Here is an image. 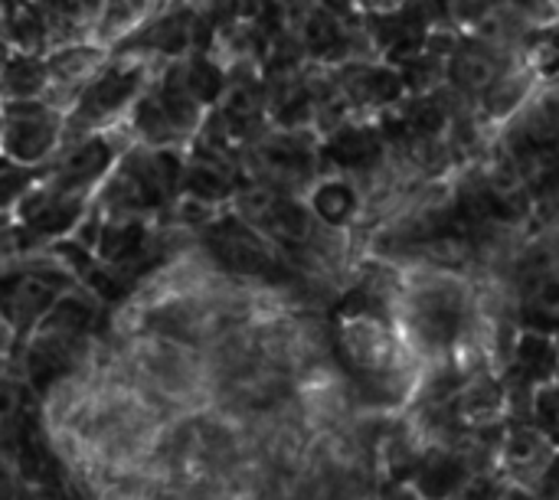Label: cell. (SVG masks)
<instances>
[{
    "instance_id": "9c48e42d",
    "label": "cell",
    "mask_w": 559,
    "mask_h": 500,
    "mask_svg": "<svg viewBox=\"0 0 559 500\" xmlns=\"http://www.w3.org/2000/svg\"><path fill=\"white\" fill-rule=\"evenodd\" d=\"M514 291L524 331L559 337V252L537 233L518 255Z\"/></svg>"
},
{
    "instance_id": "44dd1931",
    "label": "cell",
    "mask_w": 559,
    "mask_h": 500,
    "mask_svg": "<svg viewBox=\"0 0 559 500\" xmlns=\"http://www.w3.org/2000/svg\"><path fill=\"white\" fill-rule=\"evenodd\" d=\"M501 500H537V495H531V491H521V488H508V495Z\"/></svg>"
},
{
    "instance_id": "ac0fdd59",
    "label": "cell",
    "mask_w": 559,
    "mask_h": 500,
    "mask_svg": "<svg viewBox=\"0 0 559 500\" xmlns=\"http://www.w3.org/2000/svg\"><path fill=\"white\" fill-rule=\"evenodd\" d=\"M531 422L554 442L559 449V380L544 386L537 396H534V413H531Z\"/></svg>"
},
{
    "instance_id": "2e32d148",
    "label": "cell",
    "mask_w": 559,
    "mask_h": 500,
    "mask_svg": "<svg viewBox=\"0 0 559 500\" xmlns=\"http://www.w3.org/2000/svg\"><path fill=\"white\" fill-rule=\"evenodd\" d=\"M52 85L46 56H23L3 49V105L13 102H46Z\"/></svg>"
},
{
    "instance_id": "d6986e66",
    "label": "cell",
    "mask_w": 559,
    "mask_h": 500,
    "mask_svg": "<svg viewBox=\"0 0 559 500\" xmlns=\"http://www.w3.org/2000/svg\"><path fill=\"white\" fill-rule=\"evenodd\" d=\"M537 500H559V455L557 462L550 465V472L544 475V481H540V488L534 491Z\"/></svg>"
},
{
    "instance_id": "7a4b0ae2",
    "label": "cell",
    "mask_w": 559,
    "mask_h": 500,
    "mask_svg": "<svg viewBox=\"0 0 559 500\" xmlns=\"http://www.w3.org/2000/svg\"><path fill=\"white\" fill-rule=\"evenodd\" d=\"M124 373L141 386L167 416H190L210 406L213 373L206 354L154 334H115L105 328Z\"/></svg>"
},
{
    "instance_id": "7c38bea8",
    "label": "cell",
    "mask_w": 559,
    "mask_h": 500,
    "mask_svg": "<svg viewBox=\"0 0 559 500\" xmlns=\"http://www.w3.org/2000/svg\"><path fill=\"white\" fill-rule=\"evenodd\" d=\"M559 449L534 426V422H511L501 436L498 449V475L521 491H537L550 465L557 462Z\"/></svg>"
},
{
    "instance_id": "e0dca14e",
    "label": "cell",
    "mask_w": 559,
    "mask_h": 500,
    "mask_svg": "<svg viewBox=\"0 0 559 500\" xmlns=\"http://www.w3.org/2000/svg\"><path fill=\"white\" fill-rule=\"evenodd\" d=\"M3 49L23 56H49V26L43 16V3H7L3 7Z\"/></svg>"
},
{
    "instance_id": "277c9868",
    "label": "cell",
    "mask_w": 559,
    "mask_h": 500,
    "mask_svg": "<svg viewBox=\"0 0 559 500\" xmlns=\"http://www.w3.org/2000/svg\"><path fill=\"white\" fill-rule=\"evenodd\" d=\"M197 246L200 252L229 278L246 282V285H262V288H275V291H292L301 295L308 301H314L295 269V262L272 242L265 239L259 229H252L242 216H236L233 210H223L219 216H213L206 226H200L197 233ZM318 305V301H314Z\"/></svg>"
},
{
    "instance_id": "ba28073f",
    "label": "cell",
    "mask_w": 559,
    "mask_h": 500,
    "mask_svg": "<svg viewBox=\"0 0 559 500\" xmlns=\"http://www.w3.org/2000/svg\"><path fill=\"white\" fill-rule=\"evenodd\" d=\"M69 134V115L46 102H13L3 105V131H0V154L3 164L46 170Z\"/></svg>"
},
{
    "instance_id": "ffe728a7",
    "label": "cell",
    "mask_w": 559,
    "mask_h": 500,
    "mask_svg": "<svg viewBox=\"0 0 559 500\" xmlns=\"http://www.w3.org/2000/svg\"><path fill=\"white\" fill-rule=\"evenodd\" d=\"M377 500H423V498L413 491V485H380Z\"/></svg>"
},
{
    "instance_id": "3957f363",
    "label": "cell",
    "mask_w": 559,
    "mask_h": 500,
    "mask_svg": "<svg viewBox=\"0 0 559 500\" xmlns=\"http://www.w3.org/2000/svg\"><path fill=\"white\" fill-rule=\"evenodd\" d=\"M187 147L131 144L95 197L105 216H141L164 223L180 203Z\"/></svg>"
},
{
    "instance_id": "8fae6325",
    "label": "cell",
    "mask_w": 559,
    "mask_h": 500,
    "mask_svg": "<svg viewBox=\"0 0 559 500\" xmlns=\"http://www.w3.org/2000/svg\"><path fill=\"white\" fill-rule=\"evenodd\" d=\"M321 157L324 174H344L360 180L390 157V141L377 118H354L350 124L321 138Z\"/></svg>"
},
{
    "instance_id": "5bb4252c",
    "label": "cell",
    "mask_w": 559,
    "mask_h": 500,
    "mask_svg": "<svg viewBox=\"0 0 559 500\" xmlns=\"http://www.w3.org/2000/svg\"><path fill=\"white\" fill-rule=\"evenodd\" d=\"M475 478H478V468L462 439L459 445L426 449L419 472L413 478V491L423 500H459Z\"/></svg>"
},
{
    "instance_id": "6da1fadb",
    "label": "cell",
    "mask_w": 559,
    "mask_h": 500,
    "mask_svg": "<svg viewBox=\"0 0 559 500\" xmlns=\"http://www.w3.org/2000/svg\"><path fill=\"white\" fill-rule=\"evenodd\" d=\"M400 288L393 318L423 367L455 357L475 337L478 288L468 275L413 265L396 269Z\"/></svg>"
},
{
    "instance_id": "7402d4cb",
    "label": "cell",
    "mask_w": 559,
    "mask_h": 500,
    "mask_svg": "<svg viewBox=\"0 0 559 500\" xmlns=\"http://www.w3.org/2000/svg\"><path fill=\"white\" fill-rule=\"evenodd\" d=\"M554 154H557V160H559V134H557V147H554Z\"/></svg>"
},
{
    "instance_id": "5b68a950",
    "label": "cell",
    "mask_w": 559,
    "mask_h": 500,
    "mask_svg": "<svg viewBox=\"0 0 559 500\" xmlns=\"http://www.w3.org/2000/svg\"><path fill=\"white\" fill-rule=\"evenodd\" d=\"M164 66L167 62H157L151 56L115 52L105 62V69L88 82V88L82 92L79 105L72 108L66 141L128 124L131 111L147 95V88L154 85V79L160 75Z\"/></svg>"
},
{
    "instance_id": "8992f818",
    "label": "cell",
    "mask_w": 559,
    "mask_h": 500,
    "mask_svg": "<svg viewBox=\"0 0 559 500\" xmlns=\"http://www.w3.org/2000/svg\"><path fill=\"white\" fill-rule=\"evenodd\" d=\"M242 167H246L249 183L308 197L314 183L324 177L321 134L265 128L255 141L242 147Z\"/></svg>"
},
{
    "instance_id": "30bf717a",
    "label": "cell",
    "mask_w": 559,
    "mask_h": 500,
    "mask_svg": "<svg viewBox=\"0 0 559 500\" xmlns=\"http://www.w3.org/2000/svg\"><path fill=\"white\" fill-rule=\"evenodd\" d=\"M331 72L357 118H380L409 98L403 72L383 59H354Z\"/></svg>"
},
{
    "instance_id": "52a82bcc",
    "label": "cell",
    "mask_w": 559,
    "mask_h": 500,
    "mask_svg": "<svg viewBox=\"0 0 559 500\" xmlns=\"http://www.w3.org/2000/svg\"><path fill=\"white\" fill-rule=\"evenodd\" d=\"M229 210L236 216H242L252 229H259L265 239H272L288 259L305 252L324 229V223L311 210L308 197L269 190L259 183H246Z\"/></svg>"
},
{
    "instance_id": "4fadbf2b",
    "label": "cell",
    "mask_w": 559,
    "mask_h": 500,
    "mask_svg": "<svg viewBox=\"0 0 559 500\" xmlns=\"http://www.w3.org/2000/svg\"><path fill=\"white\" fill-rule=\"evenodd\" d=\"M518 52H508L501 46H491L485 39L475 36H462L459 46L449 56V69H445V85L465 98L468 105L478 108V102L491 92V85L504 75V69L511 66Z\"/></svg>"
},
{
    "instance_id": "9a60e30c",
    "label": "cell",
    "mask_w": 559,
    "mask_h": 500,
    "mask_svg": "<svg viewBox=\"0 0 559 500\" xmlns=\"http://www.w3.org/2000/svg\"><path fill=\"white\" fill-rule=\"evenodd\" d=\"M308 203L328 229L341 233H357L367 213L360 183L344 174H324L308 193Z\"/></svg>"
}]
</instances>
